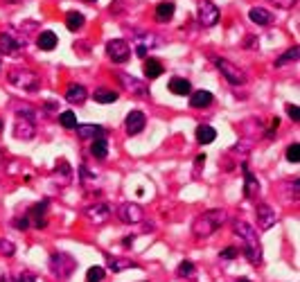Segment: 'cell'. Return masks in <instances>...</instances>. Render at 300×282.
I'll return each mask as SVG.
<instances>
[{"instance_id":"6da1fadb","label":"cell","mask_w":300,"mask_h":282,"mask_svg":"<svg viewBox=\"0 0 300 282\" xmlns=\"http://www.w3.org/2000/svg\"><path fill=\"white\" fill-rule=\"evenodd\" d=\"M226 219H228V212H226L224 208H210V210H206L203 215H199L194 219L192 232H194L196 237H210L212 232H217L224 226Z\"/></svg>"},{"instance_id":"7a4b0ae2","label":"cell","mask_w":300,"mask_h":282,"mask_svg":"<svg viewBox=\"0 0 300 282\" xmlns=\"http://www.w3.org/2000/svg\"><path fill=\"white\" fill-rule=\"evenodd\" d=\"M7 81L18 86V88L27 90V93H38L41 90V79L32 70H25V68H12L7 75Z\"/></svg>"},{"instance_id":"3957f363","label":"cell","mask_w":300,"mask_h":282,"mask_svg":"<svg viewBox=\"0 0 300 282\" xmlns=\"http://www.w3.org/2000/svg\"><path fill=\"white\" fill-rule=\"evenodd\" d=\"M77 269V260L68 253H52L50 255V273L59 280H66Z\"/></svg>"},{"instance_id":"277c9868","label":"cell","mask_w":300,"mask_h":282,"mask_svg":"<svg viewBox=\"0 0 300 282\" xmlns=\"http://www.w3.org/2000/svg\"><path fill=\"white\" fill-rule=\"evenodd\" d=\"M215 66H217V70L226 77V81H228L230 86H244L246 84V72L241 70L239 66H235L233 61L224 59V57H217Z\"/></svg>"},{"instance_id":"5b68a950","label":"cell","mask_w":300,"mask_h":282,"mask_svg":"<svg viewBox=\"0 0 300 282\" xmlns=\"http://www.w3.org/2000/svg\"><path fill=\"white\" fill-rule=\"evenodd\" d=\"M106 55L113 63H127L131 57V48L124 38H113V41L106 43Z\"/></svg>"},{"instance_id":"8992f818","label":"cell","mask_w":300,"mask_h":282,"mask_svg":"<svg viewBox=\"0 0 300 282\" xmlns=\"http://www.w3.org/2000/svg\"><path fill=\"white\" fill-rule=\"evenodd\" d=\"M118 81L124 86L129 95H135V97H149V86L142 84L140 79H135L133 75H127V72H115Z\"/></svg>"},{"instance_id":"52a82bcc","label":"cell","mask_w":300,"mask_h":282,"mask_svg":"<svg viewBox=\"0 0 300 282\" xmlns=\"http://www.w3.org/2000/svg\"><path fill=\"white\" fill-rule=\"evenodd\" d=\"M196 16H199L203 27H212L219 23V7L212 0H201L199 7H196Z\"/></svg>"},{"instance_id":"ba28073f","label":"cell","mask_w":300,"mask_h":282,"mask_svg":"<svg viewBox=\"0 0 300 282\" xmlns=\"http://www.w3.org/2000/svg\"><path fill=\"white\" fill-rule=\"evenodd\" d=\"M115 212H118L120 221H122V223H129V226H133V223H140V221L144 219V210L138 206V203H133V201L122 203V206H120Z\"/></svg>"},{"instance_id":"9c48e42d","label":"cell","mask_w":300,"mask_h":282,"mask_svg":"<svg viewBox=\"0 0 300 282\" xmlns=\"http://www.w3.org/2000/svg\"><path fill=\"white\" fill-rule=\"evenodd\" d=\"M233 232L239 237V240H244V244H248V246H262V244H260L258 232H255V228L251 226V223H246V221H241V219H235Z\"/></svg>"},{"instance_id":"30bf717a","label":"cell","mask_w":300,"mask_h":282,"mask_svg":"<svg viewBox=\"0 0 300 282\" xmlns=\"http://www.w3.org/2000/svg\"><path fill=\"white\" fill-rule=\"evenodd\" d=\"M255 215H258V226L262 228V230H269V228H273L275 223H278V212H275L269 203H260V206L255 208Z\"/></svg>"},{"instance_id":"8fae6325","label":"cell","mask_w":300,"mask_h":282,"mask_svg":"<svg viewBox=\"0 0 300 282\" xmlns=\"http://www.w3.org/2000/svg\"><path fill=\"white\" fill-rule=\"evenodd\" d=\"M14 135L18 140H32L36 135V120L34 118H21L18 115L16 126H14Z\"/></svg>"},{"instance_id":"7c38bea8","label":"cell","mask_w":300,"mask_h":282,"mask_svg":"<svg viewBox=\"0 0 300 282\" xmlns=\"http://www.w3.org/2000/svg\"><path fill=\"white\" fill-rule=\"evenodd\" d=\"M111 206H106V203H93V206H88L84 210L86 219L93 221V223H106L111 219Z\"/></svg>"},{"instance_id":"4fadbf2b","label":"cell","mask_w":300,"mask_h":282,"mask_svg":"<svg viewBox=\"0 0 300 282\" xmlns=\"http://www.w3.org/2000/svg\"><path fill=\"white\" fill-rule=\"evenodd\" d=\"M144 124H147V118H144L142 111H131V113L127 115L124 129H127V133H129V135H138L140 131L144 129Z\"/></svg>"},{"instance_id":"5bb4252c","label":"cell","mask_w":300,"mask_h":282,"mask_svg":"<svg viewBox=\"0 0 300 282\" xmlns=\"http://www.w3.org/2000/svg\"><path fill=\"white\" fill-rule=\"evenodd\" d=\"M106 264H109V269L113 271V273H122V271H127V269H138V264H135L133 260H129V257H118V255H106Z\"/></svg>"},{"instance_id":"9a60e30c","label":"cell","mask_w":300,"mask_h":282,"mask_svg":"<svg viewBox=\"0 0 300 282\" xmlns=\"http://www.w3.org/2000/svg\"><path fill=\"white\" fill-rule=\"evenodd\" d=\"M47 206H50V201H47V199H43L41 203H36V206L32 208L30 215H27V217H32V219H34V228H38V230H43V228L47 226V219H45Z\"/></svg>"},{"instance_id":"2e32d148","label":"cell","mask_w":300,"mask_h":282,"mask_svg":"<svg viewBox=\"0 0 300 282\" xmlns=\"http://www.w3.org/2000/svg\"><path fill=\"white\" fill-rule=\"evenodd\" d=\"M77 135L81 140H97V138H104V129L99 124H77Z\"/></svg>"},{"instance_id":"e0dca14e","label":"cell","mask_w":300,"mask_h":282,"mask_svg":"<svg viewBox=\"0 0 300 282\" xmlns=\"http://www.w3.org/2000/svg\"><path fill=\"white\" fill-rule=\"evenodd\" d=\"M241 169H244V194L248 199H253L255 194L260 192V181L255 178V174L253 172H248V165H241Z\"/></svg>"},{"instance_id":"ac0fdd59","label":"cell","mask_w":300,"mask_h":282,"mask_svg":"<svg viewBox=\"0 0 300 282\" xmlns=\"http://www.w3.org/2000/svg\"><path fill=\"white\" fill-rule=\"evenodd\" d=\"M212 102H215V95H212L210 90H196V93H190L192 109H208Z\"/></svg>"},{"instance_id":"d6986e66","label":"cell","mask_w":300,"mask_h":282,"mask_svg":"<svg viewBox=\"0 0 300 282\" xmlns=\"http://www.w3.org/2000/svg\"><path fill=\"white\" fill-rule=\"evenodd\" d=\"M86 97H88V90H86L81 84H70V86H68L66 102H70V104H84Z\"/></svg>"},{"instance_id":"ffe728a7","label":"cell","mask_w":300,"mask_h":282,"mask_svg":"<svg viewBox=\"0 0 300 282\" xmlns=\"http://www.w3.org/2000/svg\"><path fill=\"white\" fill-rule=\"evenodd\" d=\"M167 86H169V93H174V95H190L192 93V84L185 77H172Z\"/></svg>"},{"instance_id":"44dd1931","label":"cell","mask_w":300,"mask_h":282,"mask_svg":"<svg viewBox=\"0 0 300 282\" xmlns=\"http://www.w3.org/2000/svg\"><path fill=\"white\" fill-rule=\"evenodd\" d=\"M248 18L255 25H269V23L273 21V12H269V9H264V7H253L248 12Z\"/></svg>"},{"instance_id":"7402d4cb","label":"cell","mask_w":300,"mask_h":282,"mask_svg":"<svg viewBox=\"0 0 300 282\" xmlns=\"http://www.w3.org/2000/svg\"><path fill=\"white\" fill-rule=\"evenodd\" d=\"M36 43H38V48H41V50L50 52V50H55V48H57V43H59V38H57V34H55V32H50V30H43V32L36 36Z\"/></svg>"},{"instance_id":"603a6c76","label":"cell","mask_w":300,"mask_h":282,"mask_svg":"<svg viewBox=\"0 0 300 282\" xmlns=\"http://www.w3.org/2000/svg\"><path fill=\"white\" fill-rule=\"evenodd\" d=\"M23 43H18L16 38H12L9 34H0V52L3 55H18Z\"/></svg>"},{"instance_id":"cb8c5ba5","label":"cell","mask_w":300,"mask_h":282,"mask_svg":"<svg viewBox=\"0 0 300 282\" xmlns=\"http://www.w3.org/2000/svg\"><path fill=\"white\" fill-rule=\"evenodd\" d=\"M133 38H135V43H138L140 48H147V50H152V48H156L158 43H161V38H156L154 34H149V32H140V30H135V32H133Z\"/></svg>"},{"instance_id":"d4e9b609","label":"cell","mask_w":300,"mask_h":282,"mask_svg":"<svg viewBox=\"0 0 300 282\" xmlns=\"http://www.w3.org/2000/svg\"><path fill=\"white\" fill-rule=\"evenodd\" d=\"M174 3H158L156 5V14H154V16H156V21L158 23H169L174 18Z\"/></svg>"},{"instance_id":"484cf974","label":"cell","mask_w":300,"mask_h":282,"mask_svg":"<svg viewBox=\"0 0 300 282\" xmlns=\"http://www.w3.org/2000/svg\"><path fill=\"white\" fill-rule=\"evenodd\" d=\"M118 97H120L118 90H111V88H97L93 93V100L97 104H113V102H118Z\"/></svg>"},{"instance_id":"4316f807","label":"cell","mask_w":300,"mask_h":282,"mask_svg":"<svg viewBox=\"0 0 300 282\" xmlns=\"http://www.w3.org/2000/svg\"><path fill=\"white\" fill-rule=\"evenodd\" d=\"M163 70H165V66L158 59H144V75H147V79H158L163 75Z\"/></svg>"},{"instance_id":"83f0119b","label":"cell","mask_w":300,"mask_h":282,"mask_svg":"<svg viewBox=\"0 0 300 282\" xmlns=\"http://www.w3.org/2000/svg\"><path fill=\"white\" fill-rule=\"evenodd\" d=\"M215 138H217V131L212 129V126H208V124L196 126V140H199L201 145H210Z\"/></svg>"},{"instance_id":"f1b7e54d","label":"cell","mask_w":300,"mask_h":282,"mask_svg":"<svg viewBox=\"0 0 300 282\" xmlns=\"http://www.w3.org/2000/svg\"><path fill=\"white\" fill-rule=\"evenodd\" d=\"M90 154H93L95 158H99V160H104L106 156H109V143H106V138L93 140V145H90Z\"/></svg>"},{"instance_id":"f546056e","label":"cell","mask_w":300,"mask_h":282,"mask_svg":"<svg viewBox=\"0 0 300 282\" xmlns=\"http://www.w3.org/2000/svg\"><path fill=\"white\" fill-rule=\"evenodd\" d=\"M298 55H300L298 45H293L291 50H287L282 57H278L273 66H275V68H284V66H287V63H293V61H298Z\"/></svg>"},{"instance_id":"4dcf8cb0","label":"cell","mask_w":300,"mask_h":282,"mask_svg":"<svg viewBox=\"0 0 300 282\" xmlns=\"http://www.w3.org/2000/svg\"><path fill=\"white\" fill-rule=\"evenodd\" d=\"M66 25H68V30H79L81 25H84V16H81L79 12H68V16H66Z\"/></svg>"},{"instance_id":"1f68e13d","label":"cell","mask_w":300,"mask_h":282,"mask_svg":"<svg viewBox=\"0 0 300 282\" xmlns=\"http://www.w3.org/2000/svg\"><path fill=\"white\" fill-rule=\"evenodd\" d=\"M59 124L64 126V129H75V126L79 124L75 111H64V113H59Z\"/></svg>"},{"instance_id":"d6a6232c","label":"cell","mask_w":300,"mask_h":282,"mask_svg":"<svg viewBox=\"0 0 300 282\" xmlns=\"http://www.w3.org/2000/svg\"><path fill=\"white\" fill-rule=\"evenodd\" d=\"M55 174H59V178L64 183H68L72 178V169H70V165H68L66 160H59V163L55 165Z\"/></svg>"},{"instance_id":"836d02e7","label":"cell","mask_w":300,"mask_h":282,"mask_svg":"<svg viewBox=\"0 0 300 282\" xmlns=\"http://www.w3.org/2000/svg\"><path fill=\"white\" fill-rule=\"evenodd\" d=\"M12 282H38V278L32 273V271H27V269H21V271H16V273H14Z\"/></svg>"},{"instance_id":"e575fe53","label":"cell","mask_w":300,"mask_h":282,"mask_svg":"<svg viewBox=\"0 0 300 282\" xmlns=\"http://www.w3.org/2000/svg\"><path fill=\"white\" fill-rule=\"evenodd\" d=\"M104 280V269L102 266H90L86 273V282H102Z\"/></svg>"},{"instance_id":"d590c367","label":"cell","mask_w":300,"mask_h":282,"mask_svg":"<svg viewBox=\"0 0 300 282\" xmlns=\"http://www.w3.org/2000/svg\"><path fill=\"white\" fill-rule=\"evenodd\" d=\"M14 253H16V246H14L12 242H9V240H0V255L12 257Z\"/></svg>"},{"instance_id":"8d00e7d4","label":"cell","mask_w":300,"mask_h":282,"mask_svg":"<svg viewBox=\"0 0 300 282\" xmlns=\"http://www.w3.org/2000/svg\"><path fill=\"white\" fill-rule=\"evenodd\" d=\"M287 160H289V163H298V160H300V145H298V143L289 145V149H287Z\"/></svg>"},{"instance_id":"74e56055","label":"cell","mask_w":300,"mask_h":282,"mask_svg":"<svg viewBox=\"0 0 300 282\" xmlns=\"http://www.w3.org/2000/svg\"><path fill=\"white\" fill-rule=\"evenodd\" d=\"M194 273V264H192L190 260L181 262V266H178V275H183V278H187V275Z\"/></svg>"},{"instance_id":"f35d334b","label":"cell","mask_w":300,"mask_h":282,"mask_svg":"<svg viewBox=\"0 0 300 282\" xmlns=\"http://www.w3.org/2000/svg\"><path fill=\"white\" fill-rule=\"evenodd\" d=\"M14 228H16V230H30V217H16V219H14Z\"/></svg>"},{"instance_id":"ab89813d","label":"cell","mask_w":300,"mask_h":282,"mask_svg":"<svg viewBox=\"0 0 300 282\" xmlns=\"http://www.w3.org/2000/svg\"><path fill=\"white\" fill-rule=\"evenodd\" d=\"M237 255H239V249H237V246H228V249H224L219 253L221 260H235Z\"/></svg>"},{"instance_id":"60d3db41","label":"cell","mask_w":300,"mask_h":282,"mask_svg":"<svg viewBox=\"0 0 300 282\" xmlns=\"http://www.w3.org/2000/svg\"><path fill=\"white\" fill-rule=\"evenodd\" d=\"M287 115L293 120V122H300V109L296 104H287Z\"/></svg>"},{"instance_id":"b9f144b4","label":"cell","mask_w":300,"mask_h":282,"mask_svg":"<svg viewBox=\"0 0 300 282\" xmlns=\"http://www.w3.org/2000/svg\"><path fill=\"white\" fill-rule=\"evenodd\" d=\"M203 165H206V154H199V156H196V160H194V174L199 172Z\"/></svg>"},{"instance_id":"7bdbcfd3","label":"cell","mask_w":300,"mask_h":282,"mask_svg":"<svg viewBox=\"0 0 300 282\" xmlns=\"http://www.w3.org/2000/svg\"><path fill=\"white\" fill-rule=\"evenodd\" d=\"M244 45H246V50H258V38L248 36V38H246V43H244Z\"/></svg>"},{"instance_id":"ee69618b","label":"cell","mask_w":300,"mask_h":282,"mask_svg":"<svg viewBox=\"0 0 300 282\" xmlns=\"http://www.w3.org/2000/svg\"><path fill=\"white\" fill-rule=\"evenodd\" d=\"M135 48H138V50H135V52H138V57H142V59H147V48H140V45H135Z\"/></svg>"},{"instance_id":"f6af8a7d","label":"cell","mask_w":300,"mask_h":282,"mask_svg":"<svg viewBox=\"0 0 300 282\" xmlns=\"http://www.w3.org/2000/svg\"><path fill=\"white\" fill-rule=\"evenodd\" d=\"M45 109H47V111H57V104H55L52 100H47V102H45Z\"/></svg>"},{"instance_id":"bcb514c9","label":"cell","mask_w":300,"mask_h":282,"mask_svg":"<svg viewBox=\"0 0 300 282\" xmlns=\"http://www.w3.org/2000/svg\"><path fill=\"white\" fill-rule=\"evenodd\" d=\"M122 244H124V246H127V249H129V246L133 244V237H124V240H122Z\"/></svg>"},{"instance_id":"7dc6e473","label":"cell","mask_w":300,"mask_h":282,"mask_svg":"<svg viewBox=\"0 0 300 282\" xmlns=\"http://www.w3.org/2000/svg\"><path fill=\"white\" fill-rule=\"evenodd\" d=\"M230 282H251L248 278H235V280H230Z\"/></svg>"},{"instance_id":"c3c4849f","label":"cell","mask_w":300,"mask_h":282,"mask_svg":"<svg viewBox=\"0 0 300 282\" xmlns=\"http://www.w3.org/2000/svg\"><path fill=\"white\" fill-rule=\"evenodd\" d=\"M0 70H3V57H0Z\"/></svg>"},{"instance_id":"681fc988","label":"cell","mask_w":300,"mask_h":282,"mask_svg":"<svg viewBox=\"0 0 300 282\" xmlns=\"http://www.w3.org/2000/svg\"><path fill=\"white\" fill-rule=\"evenodd\" d=\"M0 131H3V118H0Z\"/></svg>"},{"instance_id":"f907efd6","label":"cell","mask_w":300,"mask_h":282,"mask_svg":"<svg viewBox=\"0 0 300 282\" xmlns=\"http://www.w3.org/2000/svg\"><path fill=\"white\" fill-rule=\"evenodd\" d=\"M86 3H97V0H86Z\"/></svg>"}]
</instances>
